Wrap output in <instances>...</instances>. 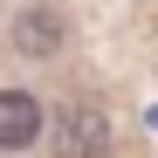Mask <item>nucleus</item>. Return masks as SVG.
Listing matches in <instances>:
<instances>
[{"label":"nucleus","mask_w":158,"mask_h":158,"mask_svg":"<svg viewBox=\"0 0 158 158\" xmlns=\"http://www.w3.org/2000/svg\"><path fill=\"white\" fill-rule=\"evenodd\" d=\"M55 151L62 158H103L110 151V117H103L96 103H69L55 117Z\"/></svg>","instance_id":"f257e3e1"},{"label":"nucleus","mask_w":158,"mask_h":158,"mask_svg":"<svg viewBox=\"0 0 158 158\" xmlns=\"http://www.w3.org/2000/svg\"><path fill=\"white\" fill-rule=\"evenodd\" d=\"M41 131H48V117L28 89H0V151H28Z\"/></svg>","instance_id":"f03ea898"},{"label":"nucleus","mask_w":158,"mask_h":158,"mask_svg":"<svg viewBox=\"0 0 158 158\" xmlns=\"http://www.w3.org/2000/svg\"><path fill=\"white\" fill-rule=\"evenodd\" d=\"M62 41H69V21H62L55 7H28V14H14V48H21V55L48 62V55H62Z\"/></svg>","instance_id":"7ed1b4c3"}]
</instances>
